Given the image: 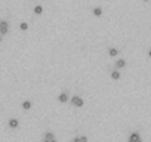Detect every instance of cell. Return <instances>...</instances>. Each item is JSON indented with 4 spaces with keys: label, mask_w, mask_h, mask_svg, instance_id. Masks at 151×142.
Returning a JSON list of instances; mask_svg holds the SVG:
<instances>
[{
    "label": "cell",
    "mask_w": 151,
    "mask_h": 142,
    "mask_svg": "<svg viewBox=\"0 0 151 142\" xmlns=\"http://www.w3.org/2000/svg\"><path fill=\"white\" fill-rule=\"evenodd\" d=\"M71 104H73L74 107H79V108L85 105V102H83V99H82L80 96H73V98H71Z\"/></svg>",
    "instance_id": "cell-2"
},
{
    "label": "cell",
    "mask_w": 151,
    "mask_h": 142,
    "mask_svg": "<svg viewBox=\"0 0 151 142\" xmlns=\"http://www.w3.org/2000/svg\"><path fill=\"white\" fill-rule=\"evenodd\" d=\"M8 31H9V22L2 19V21H0V34H2V36L8 34Z\"/></svg>",
    "instance_id": "cell-1"
},
{
    "label": "cell",
    "mask_w": 151,
    "mask_h": 142,
    "mask_svg": "<svg viewBox=\"0 0 151 142\" xmlns=\"http://www.w3.org/2000/svg\"><path fill=\"white\" fill-rule=\"evenodd\" d=\"M148 56H150V58H151V49H150V50H148Z\"/></svg>",
    "instance_id": "cell-15"
},
{
    "label": "cell",
    "mask_w": 151,
    "mask_h": 142,
    "mask_svg": "<svg viewBox=\"0 0 151 142\" xmlns=\"http://www.w3.org/2000/svg\"><path fill=\"white\" fill-rule=\"evenodd\" d=\"M58 101H59L61 104L68 102V93H67V92H61V93L58 95Z\"/></svg>",
    "instance_id": "cell-4"
},
{
    "label": "cell",
    "mask_w": 151,
    "mask_h": 142,
    "mask_svg": "<svg viewBox=\"0 0 151 142\" xmlns=\"http://www.w3.org/2000/svg\"><path fill=\"white\" fill-rule=\"evenodd\" d=\"M53 139H55V136H53L52 132H46V133H45V141H49V142H50V141H53Z\"/></svg>",
    "instance_id": "cell-7"
},
{
    "label": "cell",
    "mask_w": 151,
    "mask_h": 142,
    "mask_svg": "<svg viewBox=\"0 0 151 142\" xmlns=\"http://www.w3.org/2000/svg\"><path fill=\"white\" fill-rule=\"evenodd\" d=\"M116 67L117 68H124L126 67V61L124 59H117L116 61Z\"/></svg>",
    "instance_id": "cell-6"
},
{
    "label": "cell",
    "mask_w": 151,
    "mask_h": 142,
    "mask_svg": "<svg viewBox=\"0 0 151 142\" xmlns=\"http://www.w3.org/2000/svg\"><path fill=\"white\" fill-rule=\"evenodd\" d=\"M22 108H24V110H30V108H31V102H30V101H24V102H22Z\"/></svg>",
    "instance_id": "cell-13"
},
{
    "label": "cell",
    "mask_w": 151,
    "mask_h": 142,
    "mask_svg": "<svg viewBox=\"0 0 151 142\" xmlns=\"http://www.w3.org/2000/svg\"><path fill=\"white\" fill-rule=\"evenodd\" d=\"M0 42H2V34H0Z\"/></svg>",
    "instance_id": "cell-17"
},
{
    "label": "cell",
    "mask_w": 151,
    "mask_h": 142,
    "mask_svg": "<svg viewBox=\"0 0 151 142\" xmlns=\"http://www.w3.org/2000/svg\"><path fill=\"white\" fill-rule=\"evenodd\" d=\"M19 28H21L22 31H27V30H28V24H27V22H21V24H19Z\"/></svg>",
    "instance_id": "cell-14"
},
{
    "label": "cell",
    "mask_w": 151,
    "mask_h": 142,
    "mask_svg": "<svg viewBox=\"0 0 151 142\" xmlns=\"http://www.w3.org/2000/svg\"><path fill=\"white\" fill-rule=\"evenodd\" d=\"M108 53H110V56H113V58H114V56H117L119 50H117L116 47H110V49H108Z\"/></svg>",
    "instance_id": "cell-11"
},
{
    "label": "cell",
    "mask_w": 151,
    "mask_h": 142,
    "mask_svg": "<svg viewBox=\"0 0 151 142\" xmlns=\"http://www.w3.org/2000/svg\"><path fill=\"white\" fill-rule=\"evenodd\" d=\"M47 142H49V141H47ZM50 142H56V139H53V141H50Z\"/></svg>",
    "instance_id": "cell-16"
},
{
    "label": "cell",
    "mask_w": 151,
    "mask_h": 142,
    "mask_svg": "<svg viewBox=\"0 0 151 142\" xmlns=\"http://www.w3.org/2000/svg\"><path fill=\"white\" fill-rule=\"evenodd\" d=\"M111 79L113 80H119L120 79V71H111Z\"/></svg>",
    "instance_id": "cell-9"
},
{
    "label": "cell",
    "mask_w": 151,
    "mask_h": 142,
    "mask_svg": "<svg viewBox=\"0 0 151 142\" xmlns=\"http://www.w3.org/2000/svg\"><path fill=\"white\" fill-rule=\"evenodd\" d=\"M73 142H88V136H77L73 139Z\"/></svg>",
    "instance_id": "cell-8"
},
{
    "label": "cell",
    "mask_w": 151,
    "mask_h": 142,
    "mask_svg": "<svg viewBox=\"0 0 151 142\" xmlns=\"http://www.w3.org/2000/svg\"><path fill=\"white\" fill-rule=\"evenodd\" d=\"M42 12H43V8H42L40 5H37V6H34V14H36V15H40Z\"/></svg>",
    "instance_id": "cell-12"
},
{
    "label": "cell",
    "mask_w": 151,
    "mask_h": 142,
    "mask_svg": "<svg viewBox=\"0 0 151 142\" xmlns=\"http://www.w3.org/2000/svg\"><path fill=\"white\" fill-rule=\"evenodd\" d=\"M92 14H93L95 16H101V15H102V9L98 6V8H95V9L92 11Z\"/></svg>",
    "instance_id": "cell-10"
},
{
    "label": "cell",
    "mask_w": 151,
    "mask_h": 142,
    "mask_svg": "<svg viewBox=\"0 0 151 142\" xmlns=\"http://www.w3.org/2000/svg\"><path fill=\"white\" fill-rule=\"evenodd\" d=\"M127 142H142V138H141V135L138 132H132Z\"/></svg>",
    "instance_id": "cell-3"
},
{
    "label": "cell",
    "mask_w": 151,
    "mask_h": 142,
    "mask_svg": "<svg viewBox=\"0 0 151 142\" xmlns=\"http://www.w3.org/2000/svg\"><path fill=\"white\" fill-rule=\"evenodd\" d=\"M19 126V121L17 118H9V127L11 129H17Z\"/></svg>",
    "instance_id": "cell-5"
}]
</instances>
